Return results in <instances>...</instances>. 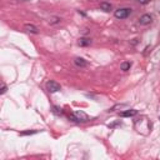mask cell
<instances>
[{
  "mask_svg": "<svg viewBox=\"0 0 160 160\" xmlns=\"http://www.w3.org/2000/svg\"><path fill=\"white\" fill-rule=\"evenodd\" d=\"M130 13H131L130 9H128V8H121V9L115 10L114 15H115V18H118V19H126V18L130 15Z\"/></svg>",
  "mask_w": 160,
  "mask_h": 160,
  "instance_id": "3957f363",
  "label": "cell"
},
{
  "mask_svg": "<svg viewBox=\"0 0 160 160\" xmlns=\"http://www.w3.org/2000/svg\"><path fill=\"white\" fill-rule=\"evenodd\" d=\"M130 66H131V63H129V61H124V63H121L120 69H121L123 71H128V70L130 69Z\"/></svg>",
  "mask_w": 160,
  "mask_h": 160,
  "instance_id": "30bf717a",
  "label": "cell"
},
{
  "mask_svg": "<svg viewBox=\"0 0 160 160\" xmlns=\"http://www.w3.org/2000/svg\"><path fill=\"white\" fill-rule=\"evenodd\" d=\"M151 20H153V18H151V15H150V14H144V15H141V16H140V19H139V24H140V25H148V24H150V23H151Z\"/></svg>",
  "mask_w": 160,
  "mask_h": 160,
  "instance_id": "277c9868",
  "label": "cell"
},
{
  "mask_svg": "<svg viewBox=\"0 0 160 160\" xmlns=\"http://www.w3.org/2000/svg\"><path fill=\"white\" fill-rule=\"evenodd\" d=\"M35 133H38V131H36V130H33V131H23L21 135H33V134H35Z\"/></svg>",
  "mask_w": 160,
  "mask_h": 160,
  "instance_id": "4fadbf2b",
  "label": "cell"
},
{
  "mask_svg": "<svg viewBox=\"0 0 160 160\" xmlns=\"http://www.w3.org/2000/svg\"><path fill=\"white\" fill-rule=\"evenodd\" d=\"M53 113L54 114H58V115H63V110L58 106H53Z\"/></svg>",
  "mask_w": 160,
  "mask_h": 160,
  "instance_id": "8fae6325",
  "label": "cell"
},
{
  "mask_svg": "<svg viewBox=\"0 0 160 160\" xmlns=\"http://www.w3.org/2000/svg\"><path fill=\"white\" fill-rule=\"evenodd\" d=\"M78 44L80 46H88V45L92 44V39H89V38H80L78 40Z\"/></svg>",
  "mask_w": 160,
  "mask_h": 160,
  "instance_id": "52a82bcc",
  "label": "cell"
},
{
  "mask_svg": "<svg viewBox=\"0 0 160 160\" xmlns=\"http://www.w3.org/2000/svg\"><path fill=\"white\" fill-rule=\"evenodd\" d=\"M0 93H2V94H5L7 93V85L5 84L2 85V92H0Z\"/></svg>",
  "mask_w": 160,
  "mask_h": 160,
  "instance_id": "5bb4252c",
  "label": "cell"
},
{
  "mask_svg": "<svg viewBox=\"0 0 160 160\" xmlns=\"http://www.w3.org/2000/svg\"><path fill=\"white\" fill-rule=\"evenodd\" d=\"M60 18H58V16H54V18H51L50 20H49V23L50 24H58V23H60Z\"/></svg>",
  "mask_w": 160,
  "mask_h": 160,
  "instance_id": "7c38bea8",
  "label": "cell"
},
{
  "mask_svg": "<svg viewBox=\"0 0 160 160\" xmlns=\"http://www.w3.org/2000/svg\"><path fill=\"white\" fill-rule=\"evenodd\" d=\"M69 119L71 121H76V123H85L89 121V116L84 113V111H74L69 115Z\"/></svg>",
  "mask_w": 160,
  "mask_h": 160,
  "instance_id": "6da1fadb",
  "label": "cell"
},
{
  "mask_svg": "<svg viewBox=\"0 0 160 160\" xmlns=\"http://www.w3.org/2000/svg\"><path fill=\"white\" fill-rule=\"evenodd\" d=\"M138 3H140V4H148L149 3V0H138Z\"/></svg>",
  "mask_w": 160,
  "mask_h": 160,
  "instance_id": "9a60e30c",
  "label": "cell"
},
{
  "mask_svg": "<svg viewBox=\"0 0 160 160\" xmlns=\"http://www.w3.org/2000/svg\"><path fill=\"white\" fill-rule=\"evenodd\" d=\"M100 9L108 13V12H110V10H111V5H110L109 3H105V2H103V3H100Z\"/></svg>",
  "mask_w": 160,
  "mask_h": 160,
  "instance_id": "9c48e42d",
  "label": "cell"
},
{
  "mask_svg": "<svg viewBox=\"0 0 160 160\" xmlns=\"http://www.w3.org/2000/svg\"><path fill=\"white\" fill-rule=\"evenodd\" d=\"M138 114V110L135 109H128V110H124L120 113V116L123 118H131V116H135Z\"/></svg>",
  "mask_w": 160,
  "mask_h": 160,
  "instance_id": "5b68a950",
  "label": "cell"
},
{
  "mask_svg": "<svg viewBox=\"0 0 160 160\" xmlns=\"http://www.w3.org/2000/svg\"><path fill=\"white\" fill-rule=\"evenodd\" d=\"M74 63H75L76 66H80V68H87L88 66V61L84 58H75Z\"/></svg>",
  "mask_w": 160,
  "mask_h": 160,
  "instance_id": "8992f818",
  "label": "cell"
},
{
  "mask_svg": "<svg viewBox=\"0 0 160 160\" xmlns=\"http://www.w3.org/2000/svg\"><path fill=\"white\" fill-rule=\"evenodd\" d=\"M45 88H46V90L49 92V93H58L59 90H61V87H60V84L59 83H56V82H54V80H49V82L45 84Z\"/></svg>",
  "mask_w": 160,
  "mask_h": 160,
  "instance_id": "7a4b0ae2",
  "label": "cell"
},
{
  "mask_svg": "<svg viewBox=\"0 0 160 160\" xmlns=\"http://www.w3.org/2000/svg\"><path fill=\"white\" fill-rule=\"evenodd\" d=\"M25 30H26L28 33H31V34H39L38 28L34 26V25H31V24H26V25H25Z\"/></svg>",
  "mask_w": 160,
  "mask_h": 160,
  "instance_id": "ba28073f",
  "label": "cell"
}]
</instances>
